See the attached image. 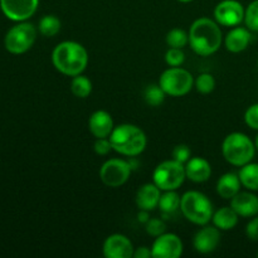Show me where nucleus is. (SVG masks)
I'll return each instance as SVG.
<instances>
[{"mask_svg": "<svg viewBox=\"0 0 258 258\" xmlns=\"http://www.w3.org/2000/svg\"><path fill=\"white\" fill-rule=\"evenodd\" d=\"M188 34L189 45L201 57H209L218 52L224 39L218 23L207 17L194 20Z\"/></svg>", "mask_w": 258, "mask_h": 258, "instance_id": "nucleus-1", "label": "nucleus"}, {"mask_svg": "<svg viewBox=\"0 0 258 258\" xmlns=\"http://www.w3.org/2000/svg\"><path fill=\"white\" fill-rule=\"evenodd\" d=\"M52 63L58 72L68 77L82 75L88 64L87 49L75 40L60 42L53 49Z\"/></svg>", "mask_w": 258, "mask_h": 258, "instance_id": "nucleus-2", "label": "nucleus"}, {"mask_svg": "<svg viewBox=\"0 0 258 258\" xmlns=\"http://www.w3.org/2000/svg\"><path fill=\"white\" fill-rule=\"evenodd\" d=\"M108 139L112 145V150L120 155L130 158L140 155L148 144L145 133L133 123H121L115 126Z\"/></svg>", "mask_w": 258, "mask_h": 258, "instance_id": "nucleus-3", "label": "nucleus"}, {"mask_svg": "<svg viewBox=\"0 0 258 258\" xmlns=\"http://www.w3.org/2000/svg\"><path fill=\"white\" fill-rule=\"evenodd\" d=\"M222 154L227 163L241 168L253 160L256 145L246 134L232 133L224 138L222 144Z\"/></svg>", "mask_w": 258, "mask_h": 258, "instance_id": "nucleus-4", "label": "nucleus"}, {"mask_svg": "<svg viewBox=\"0 0 258 258\" xmlns=\"http://www.w3.org/2000/svg\"><path fill=\"white\" fill-rule=\"evenodd\" d=\"M180 212L186 221L196 226H206L213 218V204L206 194L189 190L181 196Z\"/></svg>", "mask_w": 258, "mask_h": 258, "instance_id": "nucleus-5", "label": "nucleus"}, {"mask_svg": "<svg viewBox=\"0 0 258 258\" xmlns=\"http://www.w3.org/2000/svg\"><path fill=\"white\" fill-rule=\"evenodd\" d=\"M185 179V165L174 159L163 161L154 169L153 183L161 191L178 190Z\"/></svg>", "mask_w": 258, "mask_h": 258, "instance_id": "nucleus-6", "label": "nucleus"}, {"mask_svg": "<svg viewBox=\"0 0 258 258\" xmlns=\"http://www.w3.org/2000/svg\"><path fill=\"white\" fill-rule=\"evenodd\" d=\"M159 85L168 96L181 97L188 95L194 87V77L185 68L169 67L161 73Z\"/></svg>", "mask_w": 258, "mask_h": 258, "instance_id": "nucleus-7", "label": "nucleus"}, {"mask_svg": "<svg viewBox=\"0 0 258 258\" xmlns=\"http://www.w3.org/2000/svg\"><path fill=\"white\" fill-rule=\"evenodd\" d=\"M37 39V28L28 22H19L8 30L4 38L5 49L12 54L28 52Z\"/></svg>", "mask_w": 258, "mask_h": 258, "instance_id": "nucleus-8", "label": "nucleus"}, {"mask_svg": "<svg viewBox=\"0 0 258 258\" xmlns=\"http://www.w3.org/2000/svg\"><path fill=\"white\" fill-rule=\"evenodd\" d=\"M133 166L123 159H108L100 169V179L110 188H118L128 180Z\"/></svg>", "mask_w": 258, "mask_h": 258, "instance_id": "nucleus-9", "label": "nucleus"}, {"mask_svg": "<svg viewBox=\"0 0 258 258\" xmlns=\"http://www.w3.org/2000/svg\"><path fill=\"white\" fill-rule=\"evenodd\" d=\"M246 9L237 0H222L214 8V19L222 27H237L244 22Z\"/></svg>", "mask_w": 258, "mask_h": 258, "instance_id": "nucleus-10", "label": "nucleus"}, {"mask_svg": "<svg viewBox=\"0 0 258 258\" xmlns=\"http://www.w3.org/2000/svg\"><path fill=\"white\" fill-rule=\"evenodd\" d=\"M39 0H0V9L13 22H25L35 14Z\"/></svg>", "mask_w": 258, "mask_h": 258, "instance_id": "nucleus-11", "label": "nucleus"}, {"mask_svg": "<svg viewBox=\"0 0 258 258\" xmlns=\"http://www.w3.org/2000/svg\"><path fill=\"white\" fill-rule=\"evenodd\" d=\"M183 242L175 233H163L151 246L154 258H178L183 254Z\"/></svg>", "mask_w": 258, "mask_h": 258, "instance_id": "nucleus-12", "label": "nucleus"}, {"mask_svg": "<svg viewBox=\"0 0 258 258\" xmlns=\"http://www.w3.org/2000/svg\"><path fill=\"white\" fill-rule=\"evenodd\" d=\"M133 242L121 233H113L105 239L102 253L106 258H131L134 256Z\"/></svg>", "mask_w": 258, "mask_h": 258, "instance_id": "nucleus-13", "label": "nucleus"}, {"mask_svg": "<svg viewBox=\"0 0 258 258\" xmlns=\"http://www.w3.org/2000/svg\"><path fill=\"white\" fill-rule=\"evenodd\" d=\"M221 243V231L216 226H202L194 234L193 247L198 253L208 254L216 251Z\"/></svg>", "mask_w": 258, "mask_h": 258, "instance_id": "nucleus-14", "label": "nucleus"}, {"mask_svg": "<svg viewBox=\"0 0 258 258\" xmlns=\"http://www.w3.org/2000/svg\"><path fill=\"white\" fill-rule=\"evenodd\" d=\"M231 207L239 217L252 218L258 216V197L253 191H238L231 199Z\"/></svg>", "mask_w": 258, "mask_h": 258, "instance_id": "nucleus-15", "label": "nucleus"}, {"mask_svg": "<svg viewBox=\"0 0 258 258\" xmlns=\"http://www.w3.org/2000/svg\"><path fill=\"white\" fill-rule=\"evenodd\" d=\"M115 128L112 116L105 110H97L90 116L88 130L96 139L110 138L111 133Z\"/></svg>", "mask_w": 258, "mask_h": 258, "instance_id": "nucleus-16", "label": "nucleus"}, {"mask_svg": "<svg viewBox=\"0 0 258 258\" xmlns=\"http://www.w3.org/2000/svg\"><path fill=\"white\" fill-rule=\"evenodd\" d=\"M252 40V33L248 28L244 27H233L227 35L224 37L223 42L226 49L231 53H241L248 48Z\"/></svg>", "mask_w": 258, "mask_h": 258, "instance_id": "nucleus-17", "label": "nucleus"}, {"mask_svg": "<svg viewBox=\"0 0 258 258\" xmlns=\"http://www.w3.org/2000/svg\"><path fill=\"white\" fill-rule=\"evenodd\" d=\"M185 174L193 183H206L212 175V166L207 159L194 156L185 163Z\"/></svg>", "mask_w": 258, "mask_h": 258, "instance_id": "nucleus-18", "label": "nucleus"}, {"mask_svg": "<svg viewBox=\"0 0 258 258\" xmlns=\"http://www.w3.org/2000/svg\"><path fill=\"white\" fill-rule=\"evenodd\" d=\"M161 190L154 183H146L139 188L136 191L135 203L139 209L144 211H154L158 208L159 201H160Z\"/></svg>", "mask_w": 258, "mask_h": 258, "instance_id": "nucleus-19", "label": "nucleus"}, {"mask_svg": "<svg viewBox=\"0 0 258 258\" xmlns=\"http://www.w3.org/2000/svg\"><path fill=\"white\" fill-rule=\"evenodd\" d=\"M241 186L242 183L239 180L238 174L226 173L217 181L216 190L221 198L231 201L238 191H241Z\"/></svg>", "mask_w": 258, "mask_h": 258, "instance_id": "nucleus-20", "label": "nucleus"}, {"mask_svg": "<svg viewBox=\"0 0 258 258\" xmlns=\"http://www.w3.org/2000/svg\"><path fill=\"white\" fill-rule=\"evenodd\" d=\"M238 214L236 213L231 206L219 208L213 213V226H216L219 231H231L238 223Z\"/></svg>", "mask_w": 258, "mask_h": 258, "instance_id": "nucleus-21", "label": "nucleus"}, {"mask_svg": "<svg viewBox=\"0 0 258 258\" xmlns=\"http://www.w3.org/2000/svg\"><path fill=\"white\" fill-rule=\"evenodd\" d=\"M239 180L242 186L251 191H258V164L248 163L246 165L241 166L238 171Z\"/></svg>", "mask_w": 258, "mask_h": 258, "instance_id": "nucleus-22", "label": "nucleus"}, {"mask_svg": "<svg viewBox=\"0 0 258 258\" xmlns=\"http://www.w3.org/2000/svg\"><path fill=\"white\" fill-rule=\"evenodd\" d=\"M180 201L181 197L176 193V190H166L161 194L158 208L164 216H171L180 209Z\"/></svg>", "mask_w": 258, "mask_h": 258, "instance_id": "nucleus-23", "label": "nucleus"}, {"mask_svg": "<svg viewBox=\"0 0 258 258\" xmlns=\"http://www.w3.org/2000/svg\"><path fill=\"white\" fill-rule=\"evenodd\" d=\"M60 27H62L60 20L55 15L52 14L42 17V19L38 23V30H39V33L43 37L47 38H52L57 35L59 33Z\"/></svg>", "mask_w": 258, "mask_h": 258, "instance_id": "nucleus-24", "label": "nucleus"}, {"mask_svg": "<svg viewBox=\"0 0 258 258\" xmlns=\"http://www.w3.org/2000/svg\"><path fill=\"white\" fill-rule=\"evenodd\" d=\"M71 91L78 98H87L92 92V82L88 77L78 75L72 77L71 81Z\"/></svg>", "mask_w": 258, "mask_h": 258, "instance_id": "nucleus-25", "label": "nucleus"}, {"mask_svg": "<svg viewBox=\"0 0 258 258\" xmlns=\"http://www.w3.org/2000/svg\"><path fill=\"white\" fill-rule=\"evenodd\" d=\"M165 40L169 48H181L183 49L186 44H189V34L181 28H173L168 32Z\"/></svg>", "mask_w": 258, "mask_h": 258, "instance_id": "nucleus-26", "label": "nucleus"}, {"mask_svg": "<svg viewBox=\"0 0 258 258\" xmlns=\"http://www.w3.org/2000/svg\"><path fill=\"white\" fill-rule=\"evenodd\" d=\"M166 93L164 92L160 85H150L144 91V100L151 107H158L165 101Z\"/></svg>", "mask_w": 258, "mask_h": 258, "instance_id": "nucleus-27", "label": "nucleus"}, {"mask_svg": "<svg viewBox=\"0 0 258 258\" xmlns=\"http://www.w3.org/2000/svg\"><path fill=\"white\" fill-rule=\"evenodd\" d=\"M194 87L202 95H209L216 88V80L211 73H201L198 77L194 80Z\"/></svg>", "mask_w": 258, "mask_h": 258, "instance_id": "nucleus-28", "label": "nucleus"}, {"mask_svg": "<svg viewBox=\"0 0 258 258\" xmlns=\"http://www.w3.org/2000/svg\"><path fill=\"white\" fill-rule=\"evenodd\" d=\"M244 24L251 32L258 33V0H253L247 7L244 14Z\"/></svg>", "mask_w": 258, "mask_h": 258, "instance_id": "nucleus-29", "label": "nucleus"}, {"mask_svg": "<svg viewBox=\"0 0 258 258\" xmlns=\"http://www.w3.org/2000/svg\"><path fill=\"white\" fill-rule=\"evenodd\" d=\"M165 62L169 67H181L185 62V53L181 48H169L165 53Z\"/></svg>", "mask_w": 258, "mask_h": 258, "instance_id": "nucleus-30", "label": "nucleus"}, {"mask_svg": "<svg viewBox=\"0 0 258 258\" xmlns=\"http://www.w3.org/2000/svg\"><path fill=\"white\" fill-rule=\"evenodd\" d=\"M145 231L149 236L159 237L166 231V224L163 219L160 218H150L145 223Z\"/></svg>", "mask_w": 258, "mask_h": 258, "instance_id": "nucleus-31", "label": "nucleus"}, {"mask_svg": "<svg viewBox=\"0 0 258 258\" xmlns=\"http://www.w3.org/2000/svg\"><path fill=\"white\" fill-rule=\"evenodd\" d=\"M244 122L252 130L258 131V103L249 106L244 112Z\"/></svg>", "mask_w": 258, "mask_h": 258, "instance_id": "nucleus-32", "label": "nucleus"}, {"mask_svg": "<svg viewBox=\"0 0 258 258\" xmlns=\"http://www.w3.org/2000/svg\"><path fill=\"white\" fill-rule=\"evenodd\" d=\"M191 151L189 149L188 145H184V144H180V145H176L173 150V159L174 160L179 161L181 164H185L186 161L190 159Z\"/></svg>", "mask_w": 258, "mask_h": 258, "instance_id": "nucleus-33", "label": "nucleus"}, {"mask_svg": "<svg viewBox=\"0 0 258 258\" xmlns=\"http://www.w3.org/2000/svg\"><path fill=\"white\" fill-rule=\"evenodd\" d=\"M93 150L97 155L105 156L112 150V145L110 143V139L108 138H102V139H96L95 145H93Z\"/></svg>", "mask_w": 258, "mask_h": 258, "instance_id": "nucleus-34", "label": "nucleus"}, {"mask_svg": "<svg viewBox=\"0 0 258 258\" xmlns=\"http://www.w3.org/2000/svg\"><path fill=\"white\" fill-rule=\"evenodd\" d=\"M246 236L248 237L251 241H258V216L252 217L251 221L247 223L246 226Z\"/></svg>", "mask_w": 258, "mask_h": 258, "instance_id": "nucleus-35", "label": "nucleus"}, {"mask_svg": "<svg viewBox=\"0 0 258 258\" xmlns=\"http://www.w3.org/2000/svg\"><path fill=\"white\" fill-rule=\"evenodd\" d=\"M134 258H150L153 257V251H151V248H149V247L146 246H141V247H138V248H135V251H134Z\"/></svg>", "mask_w": 258, "mask_h": 258, "instance_id": "nucleus-36", "label": "nucleus"}, {"mask_svg": "<svg viewBox=\"0 0 258 258\" xmlns=\"http://www.w3.org/2000/svg\"><path fill=\"white\" fill-rule=\"evenodd\" d=\"M150 219V214H149V211H144V209H139V213H138V221L140 223L145 224L146 222Z\"/></svg>", "mask_w": 258, "mask_h": 258, "instance_id": "nucleus-37", "label": "nucleus"}, {"mask_svg": "<svg viewBox=\"0 0 258 258\" xmlns=\"http://www.w3.org/2000/svg\"><path fill=\"white\" fill-rule=\"evenodd\" d=\"M254 145H256V150H258V135L256 136V141H254Z\"/></svg>", "mask_w": 258, "mask_h": 258, "instance_id": "nucleus-38", "label": "nucleus"}, {"mask_svg": "<svg viewBox=\"0 0 258 258\" xmlns=\"http://www.w3.org/2000/svg\"><path fill=\"white\" fill-rule=\"evenodd\" d=\"M178 2H180V3H190V2H193V0H178Z\"/></svg>", "mask_w": 258, "mask_h": 258, "instance_id": "nucleus-39", "label": "nucleus"}, {"mask_svg": "<svg viewBox=\"0 0 258 258\" xmlns=\"http://www.w3.org/2000/svg\"><path fill=\"white\" fill-rule=\"evenodd\" d=\"M257 257H258V252H257Z\"/></svg>", "mask_w": 258, "mask_h": 258, "instance_id": "nucleus-40", "label": "nucleus"}, {"mask_svg": "<svg viewBox=\"0 0 258 258\" xmlns=\"http://www.w3.org/2000/svg\"><path fill=\"white\" fill-rule=\"evenodd\" d=\"M257 66H258V60H257Z\"/></svg>", "mask_w": 258, "mask_h": 258, "instance_id": "nucleus-41", "label": "nucleus"}]
</instances>
